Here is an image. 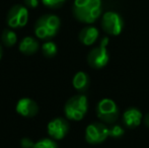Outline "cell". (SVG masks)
Returning a JSON list of instances; mask_svg holds the SVG:
<instances>
[{
  "label": "cell",
  "mask_w": 149,
  "mask_h": 148,
  "mask_svg": "<svg viewBox=\"0 0 149 148\" xmlns=\"http://www.w3.org/2000/svg\"><path fill=\"white\" fill-rule=\"evenodd\" d=\"M123 120L126 126L129 128H135L139 126L142 120V113L136 108H130L124 113Z\"/></svg>",
  "instance_id": "7c38bea8"
},
{
  "label": "cell",
  "mask_w": 149,
  "mask_h": 148,
  "mask_svg": "<svg viewBox=\"0 0 149 148\" xmlns=\"http://www.w3.org/2000/svg\"><path fill=\"white\" fill-rule=\"evenodd\" d=\"M73 87L79 92H84L89 86V76L85 72L79 71L72 79Z\"/></svg>",
  "instance_id": "5bb4252c"
},
{
  "label": "cell",
  "mask_w": 149,
  "mask_h": 148,
  "mask_svg": "<svg viewBox=\"0 0 149 148\" xmlns=\"http://www.w3.org/2000/svg\"><path fill=\"white\" fill-rule=\"evenodd\" d=\"M124 135V130L121 126L119 125H115L112 128L109 129V136L114 137V138H119V137Z\"/></svg>",
  "instance_id": "d6986e66"
},
{
  "label": "cell",
  "mask_w": 149,
  "mask_h": 148,
  "mask_svg": "<svg viewBox=\"0 0 149 148\" xmlns=\"http://www.w3.org/2000/svg\"><path fill=\"white\" fill-rule=\"evenodd\" d=\"M16 113L24 118H33L39 113V106L30 97H22L15 106Z\"/></svg>",
  "instance_id": "30bf717a"
},
{
  "label": "cell",
  "mask_w": 149,
  "mask_h": 148,
  "mask_svg": "<svg viewBox=\"0 0 149 148\" xmlns=\"http://www.w3.org/2000/svg\"><path fill=\"white\" fill-rule=\"evenodd\" d=\"M24 1L26 7L33 8V9L37 8L38 5H39V0H24Z\"/></svg>",
  "instance_id": "44dd1931"
},
{
  "label": "cell",
  "mask_w": 149,
  "mask_h": 148,
  "mask_svg": "<svg viewBox=\"0 0 149 148\" xmlns=\"http://www.w3.org/2000/svg\"><path fill=\"white\" fill-rule=\"evenodd\" d=\"M61 20L55 14H44L35 24V35L40 40H50L58 34Z\"/></svg>",
  "instance_id": "7a4b0ae2"
},
{
  "label": "cell",
  "mask_w": 149,
  "mask_h": 148,
  "mask_svg": "<svg viewBox=\"0 0 149 148\" xmlns=\"http://www.w3.org/2000/svg\"><path fill=\"white\" fill-rule=\"evenodd\" d=\"M100 36V32L95 26H85L79 33V41L85 46H90L96 42Z\"/></svg>",
  "instance_id": "8fae6325"
},
{
  "label": "cell",
  "mask_w": 149,
  "mask_h": 148,
  "mask_svg": "<svg viewBox=\"0 0 149 148\" xmlns=\"http://www.w3.org/2000/svg\"><path fill=\"white\" fill-rule=\"evenodd\" d=\"M29 22L28 7L22 4H15L9 9L6 16V22L11 28H22Z\"/></svg>",
  "instance_id": "5b68a950"
},
{
  "label": "cell",
  "mask_w": 149,
  "mask_h": 148,
  "mask_svg": "<svg viewBox=\"0 0 149 148\" xmlns=\"http://www.w3.org/2000/svg\"><path fill=\"white\" fill-rule=\"evenodd\" d=\"M145 124H146V126H148L149 127V114L146 115V117H145Z\"/></svg>",
  "instance_id": "7402d4cb"
},
{
  "label": "cell",
  "mask_w": 149,
  "mask_h": 148,
  "mask_svg": "<svg viewBox=\"0 0 149 148\" xmlns=\"http://www.w3.org/2000/svg\"><path fill=\"white\" fill-rule=\"evenodd\" d=\"M33 148H58V144L54 141V139L43 138L35 143Z\"/></svg>",
  "instance_id": "e0dca14e"
},
{
  "label": "cell",
  "mask_w": 149,
  "mask_h": 148,
  "mask_svg": "<svg viewBox=\"0 0 149 148\" xmlns=\"http://www.w3.org/2000/svg\"><path fill=\"white\" fill-rule=\"evenodd\" d=\"M40 48L39 42L33 37H26L19 43V51L24 55H33L38 52Z\"/></svg>",
  "instance_id": "4fadbf2b"
},
{
  "label": "cell",
  "mask_w": 149,
  "mask_h": 148,
  "mask_svg": "<svg viewBox=\"0 0 149 148\" xmlns=\"http://www.w3.org/2000/svg\"><path fill=\"white\" fill-rule=\"evenodd\" d=\"M48 133L54 140H61L69 132V123L64 118L57 117L48 124Z\"/></svg>",
  "instance_id": "9c48e42d"
},
{
  "label": "cell",
  "mask_w": 149,
  "mask_h": 148,
  "mask_svg": "<svg viewBox=\"0 0 149 148\" xmlns=\"http://www.w3.org/2000/svg\"><path fill=\"white\" fill-rule=\"evenodd\" d=\"M88 110V101L84 94H77L70 97L66 101L64 113L67 119L72 121H80L84 118Z\"/></svg>",
  "instance_id": "3957f363"
},
{
  "label": "cell",
  "mask_w": 149,
  "mask_h": 148,
  "mask_svg": "<svg viewBox=\"0 0 149 148\" xmlns=\"http://www.w3.org/2000/svg\"><path fill=\"white\" fill-rule=\"evenodd\" d=\"M102 28L111 36H118L124 28V20L116 11H108L102 15Z\"/></svg>",
  "instance_id": "8992f818"
},
{
  "label": "cell",
  "mask_w": 149,
  "mask_h": 148,
  "mask_svg": "<svg viewBox=\"0 0 149 148\" xmlns=\"http://www.w3.org/2000/svg\"><path fill=\"white\" fill-rule=\"evenodd\" d=\"M2 55H3V49H2V46H1V44H0V60H1V58H2Z\"/></svg>",
  "instance_id": "603a6c76"
},
{
  "label": "cell",
  "mask_w": 149,
  "mask_h": 148,
  "mask_svg": "<svg viewBox=\"0 0 149 148\" xmlns=\"http://www.w3.org/2000/svg\"><path fill=\"white\" fill-rule=\"evenodd\" d=\"M57 51L58 48L54 42L48 41L46 43H44L43 46H42V52H43L44 56L47 58H53L54 56H56Z\"/></svg>",
  "instance_id": "2e32d148"
},
{
  "label": "cell",
  "mask_w": 149,
  "mask_h": 148,
  "mask_svg": "<svg viewBox=\"0 0 149 148\" xmlns=\"http://www.w3.org/2000/svg\"><path fill=\"white\" fill-rule=\"evenodd\" d=\"M66 1L67 0H42V3L50 9H58L62 7Z\"/></svg>",
  "instance_id": "ac0fdd59"
},
{
  "label": "cell",
  "mask_w": 149,
  "mask_h": 148,
  "mask_svg": "<svg viewBox=\"0 0 149 148\" xmlns=\"http://www.w3.org/2000/svg\"><path fill=\"white\" fill-rule=\"evenodd\" d=\"M72 12L83 24H93L102 14V0H74Z\"/></svg>",
  "instance_id": "6da1fadb"
},
{
  "label": "cell",
  "mask_w": 149,
  "mask_h": 148,
  "mask_svg": "<svg viewBox=\"0 0 149 148\" xmlns=\"http://www.w3.org/2000/svg\"><path fill=\"white\" fill-rule=\"evenodd\" d=\"M1 40H2V43L4 44V46H6V47H12L17 42V36H16V34L12 30L5 28L2 32Z\"/></svg>",
  "instance_id": "9a60e30c"
},
{
  "label": "cell",
  "mask_w": 149,
  "mask_h": 148,
  "mask_svg": "<svg viewBox=\"0 0 149 148\" xmlns=\"http://www.w3.org/2000/svg\"><path fill=\"white\" fill-rule=\"evenodd\" d=\"M96 114L97 117L102 121L106 123L116 122L119 116V109L113 99H104L97 104L96 107Z\"/></svg>",
  "instance_id": "52a82bcc"
},
{
  "label": "cell",
  "mask_w": 149,
  "mask_h": 148,
  "mask_svg": "<svg viewBox=\"0 0 149 148\" xmlns=\"http://www.w3.org/2000/svg\"><path fill=\"white\" fill-rule=\"evenodd\" d=\"M109 136V128L102 123H92L85 129V140L89 144L102 143Z\"/></svg>",
  "instance_id": "ba28073f"
},
{
  "label": "cell",
  "mask_w": 149,
  "mask_h": 148,
  "mask_svg": "<svg viewBox=\"0 0 149 148\" xmlns=\"http://www.w3.org/2000/svg\"><path fill=\"white\" fill-rule=\"evenodd\" d=\"M108 44L109 39L106 37L100 41V45L98 47L93 48L89 52L88 56H87V62H88L89 66H91L94 69H100L108 64L109 59H110L109 52L107 50Z\"/></svg>",
  "instance_id": "277c9868"
},
{
  "label": "cell",
  "mask_w": 149,
  "mask_h": 148,
  "mask_svg": "<svg viewBox=\"0 0 149 148\" xmlns=\"http://www.w3.org/2000/svg\"><path fill=\"white\" fill-rule=\"evenodd\" d=\"M33 146H35V143L31 138L26 137L20 140V147L22 148H33Z\"/></svg>",
  "instance_id": "ffe728a7"
}]
</instances>
